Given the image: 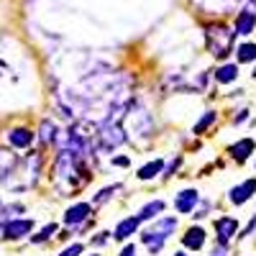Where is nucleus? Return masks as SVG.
Here are the masks:
<instances>
[{"label":"nucleus","instance_id":"f257e3e1","mask_svg":"<svg viewBox=\"0 0 256 256\" xmlns=\"http://www.w3.org/2000/svg\"><path fill=\"white\" fill-rule=\"evenodd\" d=\"M82 174H84L82 172V162L70 152V148H62L59 156H56V164H54V180H56L64 198L88 184V177H82Z\"/></svg>","mask_w":256,"mask_h":256},{"label":"nucleus","instance_id":"f03ea898","mask_svg":"<svg viewBox=\"0 0 256 256\" xmlns=\"http://www.w3.org/2000/svg\"><path fill=\"white\" fill-rule=\"evenodd\" d=\"M174 228H177V220L174 218H154L152 228H146L141 233V241H144V246H148V251H152V254H159L164 248L166 238H169V233H172Z\"/></svg>","mask_w":256,"mask_h":256},{"label":"nucleus","instance_id":"7ed1b4c3","mask_svg":"<svg viewBox=\"0 0 256 256\" xmlns=\"http://www.w3.org/2000/svg\"><path fill=\"white\" fill-rule=\"evenodd\" d=\"M205 38H208V46H210V54L212 56H228L230 54V44H233V31L223 24H212L205 28Z\"/></svg>","mask_w":256,"mask_h":256},{"label":"nucleus","instance_id":"20e7f679","mask_svg":"<svg viewBox=\"0 0 256 256\" xmlns=\"http://www.w3.org/2000/svg\"><path fill=\"white\" fill-rule=\"evenodd\" d=\"M0 230H3V238H8V241H18V238L28 236V233L34 230V220H31V218H10Z\"/></svg>","mask_w":256,"mask_h":256},{"label":"nucleus","instance_id":"39448f33","mask_svg":"<svg viewBox=\"0 0 256 256\" xmlns=\"http://www.w3.org/2000/svg\"><path fill=\"white\" fill-rule=\"evenodd\" d=\"M254 192H256V180H248V182H241L238 187H233L228 192V200L233 205H244V202H248L254 198Z\"/></svg>","mask_w":256,"mask_h":256},{"label":"nucleus","instance_id":"423d86ee","mask_svg":"<svg viewBox=\"0 0 256 256\" xmlns=\"http://www.w3.org/2000/svg\"><path fill=\"white\" fill-rule=\"evenodd\" d=\"M90 210L92 208L88 202H77V205H72L67 212H64V223H67V226H82V223H88Z\"/></svg>","mask_w":256,"mask_h":256},{"label":"nucleus","instance_id":"0eeeda50","mask_svg":"<svg viewBox=\"0 0 256 256\" xmlns=\"http://www.w3.org/2000/svg\"><path fill=\"white\" fill-rule=\"evenodd\" d=\"M256 26V10L254 8H244L236 18V28H233V34H238V36H248Z\"/></svg>","mask_w":256,"mask_h":256},{"label":"nucleus","instance_id":"6e6552de","mask_svg":"<svg viewBox=\"0 0 256 256\" xmlns=\"http://www.w3.org/2000/svg\"><path fill=\"white\" fill-rule=\"evenodd\" d=\"M182 246L190 248V251L202 248V246H205V228H200V226L187 228V230H184V236H182Z\"/></svg>","mask_w":256,"mask_h":256},{"label":"nucleus","instance_id":"1a4fd4ad","mask_svg":"<svg viewBox=\"0 0 256 256\" xmlns=\"http://www.w3.org/2000/svg\"><path fill=\"white\" fill-rule=\"evenodd\" d=\"M254 148H256V141H254V138H241V141H236V144L228 146V154L236 159V162H246V159L254 154Z\"/></svg>","mask_w":256,"mask_h":256},{"label":"nucleus","instance_id":"9d476101","mask_svg":"<svg viewBox=\"0 0 256 256\" xmlns=\"http://www.w3.org/2000/svg\"><path fill=\"white\" fill-rule=\"evenodd\" d=\"M238 230V220L236 218H220L216 220V233H218V244H228Z\"/></svg>","mask_w":256,"mask_h":256},{"label":"nucleus","instance_id":"9b49d317","mask_svg":"<svg viewBox=\"0 0 256 256\" xmlns=\"http://www.w3.org/2000/svg\"><path fill=\"white\" fill-rule=\"evenodd\" d=\"M138 226H141L138 216H136V218H126V220H120V223H118V228H116V233H113V238H118V241L131 238L134 233L138 230Z\"/></svg>","mask_w":256,"mask_h":256},{"label":"nucleus","instance_id":"f8f14e48","mask_svg":"<svg viewBox=\"0 0 256 256\" xmlns=\"http://www.w3.org/2000/svg\"><path fill=\"white\" fill-rule=\"evenodd\" d=\"M8 141L16 148H28L34 144V134L28 131V128H13V131L8 134Z\"/></svg>","mask_w":256,"mask_h":256},{"label":"nucleus","instance_id":"ddd939ff","mask_svg":"<svg viewBox=\"0 0 256 256\" xmlns=\"http://www.w3.org/2000/svg\"><path fill=\"white\" fill-rule=\"evenodd\" d=\"M198 200H200V195H198V190H182L180 195H177V210L180 212H192V208L198 205Z\"/></svg>","mask_w":256,"mask_h":256},{"label":"nucleus","instance_id":"4468645a","mask_svg":"<svg viewBox=\"0 0 256 256\" xmlns=\"http://www.w3.org/2000/svg\"><path fill=\"white\" fill-rule=\"evenodd\" d=\"M166 202L164 200H152V202H146L141 210H138V220H154L159 218V212H164Z\"/></svg>","mask_w":256,"mask_h":256},{"label":"nucleus","instance_id":"2eb2a0df","mask_svg":"<svg viewBox=\"0 0 256 256\" xmlns=\"http://www.w3.org/2000/svg\"><path fill=\"white\" fill-rule=\"evenodd\" d=\"M16 164H18V156L13 152H8V148H0V180H6L13 172Z\"/></svg>","mask_w":256,"mask_h":256},{"label":"nucleus","instance_id":"dca6fc26","mask_svg":"<svg viewBox=\"0 0 256 256\" xmlns=\"http://www.w3.org/2000/svg\"><path fill=\"white\" fill-rule=\"evenodd\" d=\"M236 77H238V67H236V64H223V67L216 70V80H218L220 84L236 82Z\"/></svg>","mask_w":256,"mask_h":256},{"label":"nucleus","instance_id":"f3484780","mask_svg":"<svg viewBox=\"0 0 256 256\" xmlns=\"http://www.w3.org/2000/svg\"><path fill=\"white\" fill-rule=\"evenodd\" d=\"M164 169V159H154V162H148L138 169V180H154L159 172Z\"/></svg>","mask_w":256,"mask_h":256},{"label":"nucleus","instance_id":"a211bd4d","mask_svg":"<svg viewBox=\"0 0 256 256\" xmlns=\"http://www.w3.org/2000/svg\"><path fill=\"white\" fill-rule=\"evenodd\" d=\"M38 138H41V144H52V141H56V126H54L52 120H41Z\"/></svg>","mask_w":256,"mask_h":256},{"label":"nucleus","instance_id":"6ab92c4d","mask_svg":"<svg viewBox=\"0 0 256 256\" xmlns=\"http://www.w3.org/2000/svg\"><path fill=\"white\" fill-rule=\"evenodd\" d=\"M236 56H238L241 64H251V62H256V44H241V46L236 49Z\"/></svg>","mask_w":256,"mask_h":256},{"label":"nucleus","instance_id":"aec40b11","mask_svg":"<svg viewBox=\"0 0 256 256\" xmlns=\"http://www.w3.org/2000/svg\"><path fill=\"white\" fill-rule=\"evenodd\" d=\"M18 212H24V205H18V202H16V205H8V208L0 210V228H3V226H6V223H8L13 216H18Z\"/></svg>","mask_w":256,"mask_h":256},{"label":"nucleus","instance_id":"412c9836","mask_svg":"<svg viewBox=\"0 0 256 256\" xmlns=\"http://www.w3.org/2000/svg\"><path fill=\"white\" fill-rule=\"evenodd\" d=\"M116 192H120V184H110V187H105V190H100L98 195H95V205H102V202H108Z\"/></svg>","mask_w":256,"mask_h":256},{"label":"nucleus","instance_id":"4be33fe9","mask_svg":"<svg viewBox=\"0 0 256 256\" xmlns=\"http://www.w3.org/2000/svg\"><path fill=\"white\" fill-rule=\"evenodd\" d=\"M56 233V223H49V226H44L36 236H31V244H41V241H46V238H52Z\"/></svg>","mask_w":256,"mask_h":256},{"label":"nucleus","instance_id":"5701e85b","mask_svg":"<svg viewBox=\"0 0 256 256\" xmlns=\"http://www.w3.org/2000/svg\"><path fill=\"white\" fill-rule=\"evenodd\" d=\"M212 123H216V113H212V110H208V116H202V118L198 120V126H195V134H202L205 128H210Z\"/></svg>","mask_w":256,"mask_h":256},{"label":"nucleus","instance_id":"b1692460","mask_svg":"<svg viewBox=\"0 0 256 256\" xmlns=\"http://www.w3.org/2000/svg\"><path fill=\"white\" fill-rule=\"evenodd\" d=\"M82 254V244H74V246H70V248H64L59 256H80Z\"/></svg>","mask_w":256,"mask_h":256},{"label":"nucleus","instance_id":"393cba45","mask_svg":"<svg viewBox=\"0 0 256 256\" xmlns=\"http://www.w3.org/2000/svg\"><path fill=\"white\" fill-rule=\"evenodd\" d=\"M210 256H228V246H226V244H218L216 248H212Z\"/></svg>","mask_w":256,"mask_h":256},{"label":"nucleus","instance_id":"a878e982","mask_svg":"<svg viewBox=\"0 0 256 256\" xmlns=\"http://www.w3.org/2000/svg\"><path fill=\"white\" fill-rule=\"evenodd\" d=\"M208 210H210V202H205V205H202V208H200L192 218H205V212H208Z\"/></svg>","mask_w":256,"mask_h":256},{"label":"nucleus","instance_id":"bb28decb","mask_svg":"<svg viewBox=\"0 0 256 256\" xmlns=\"http://www.w3.org/2000/svg\"><path fill=\"white\" fill-rule=\"evenodd\" d=\"M118 256H136V248H134V246H126V248H123Z\"/></svg>","mask_w":256,"mask_h":256},{"label":"nucleus","instance_id":"cd10ccee","mask_svg":"<svg viewBox=\"0 0 256 256\" xmlns=\"http://www.w3.org/2000/svg\"><path fill=\"white\" fill-rule=\"evenodd\" d=\"M113 164H118V166H128V156H116Z\"/></svg>","mask_w":256,"mask_h":256},{"label":"nucleus","instance_id":"c85d7f7f","mask_svg":"<svg viewBox=\"0 0 256 256\" xmlns=\"http://www.w3.org/2000/svg\"><path fill=\"white\" fill-rule=\"evenodd\" d=\"M108 236H110V233H100V236L95 238V244H105V241H108Z\"/></svg>","mask_w":256,"mask_h":256},{"label":"nucleus","instance_id":"c756f323","mask_svg":"<svg viewBox=\"0 0 256 256\" xmlns=\"http://www.w3.org/2000/svg\"><path fill=\"white\" fill-rule=\"evenodd\" d=\"M174 256H187V254H184V251H177V254H174Z\"/></svg>","mask_w":256,"mask_h":256},{"label":"nucleus","instance_id":"7c9ffc66","mask_svg":"<svg viewBox=\"0 0 256 256\" xmlns=\"http://www.w3.org/2000/svg\"><path fill=\"white\" fill-rule=\"evenodd\" d=\"M251 8H256V0H251Z\"/></svg>","mask_w":256,"mask_h":256},{"label":"nucleus","instance_id":"2f4dec72","mask_svg":"<svg viewBox=\"0 0 256 256\" xmlns=\"http://www.w3.org/2000/svg\"><path fill=\"white\" fill-rule=\"evenodd\" d=\"M254 77H256V70H254Z\"/></svg>","mask_w":256,"mask_h":256},{"label":"nucleus","instance_id":"473e14b6","mask_svg":"<svg viewBox=\"0 0 256 256\" xmlns=\"http://www.w3.org/2000/svg\"><path fill=\"white\" fill-rule=\"evenodd\" d=\"M92 256H98V254H92Z\"/></svg>","mask_w":256,"mask_h":256}]
</instances>
